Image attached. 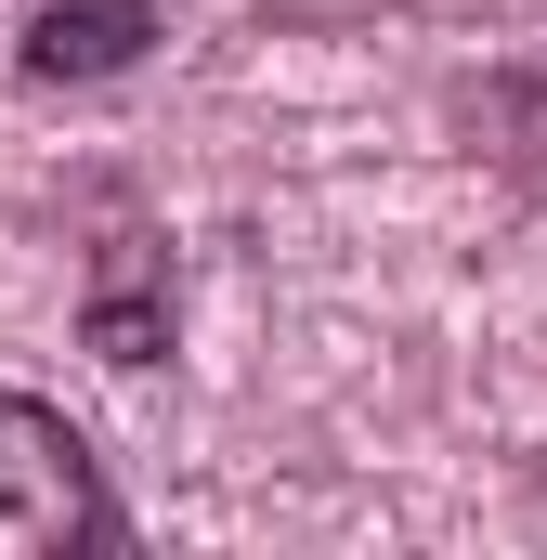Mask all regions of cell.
<instances>
[{
  "label": "cell",
  "mask_w": 547,
  "mask_h": 560,
  "mask_svg": "<svg viewBox=\"0 0 547 560\" xmlns=\"http://www.w3.org/2000/svg\"><path fill=\"white\" fill-rule=\"evenodd\" d=\"M105 535H118V509H105V482H92V443L53 418V405L0 392V560L105 548Z\"/></svg>",
  "instance_id": "obj_1"
},
{
  "label": "cell",
  "mask_w": 547,
  "mask_h": 560,
  "mask_svg": "<svg viewBox=\"0 0 547 560\" xmlns=\"http://www.w3.org/2000/svg\"><path fill=\"white\" fill-rule=\"evenodd\" d=\"M156 39V0H26V79H105Z\"/></svg>",
  "instance_id": "obj_2"
},
{
  "label": "cell",
  "mask_w": 547,
  "mask_h": 560,
  "mask_svg": "<svg viewBox=\"0 0 547 560\" xmlns=\"http://www.w3.org/2000/svg\"><path fill=\"white\" fill-rule=\"evenodd\" d=\"M92 352H105V365H156V352H170V287H156V248H143V235L105 248V287H92Z\"/></svg>",
  "instance_id": "obj_3"
},
{
  "label": "cell",
  "mask_w": 547,
  "mask_h": 560,
  "mask_svg": "<svg viewBox=\"0 0 547 560\" xmlns=\"http://www.w3.org/2000/svg\"><path fill=\"white\" fill-rule=\"evenodd\" d=\"M13 13H26V0H0V26H13Z\"/></svg>",
  "instance_id": "obj_4"
}]
</instances>
